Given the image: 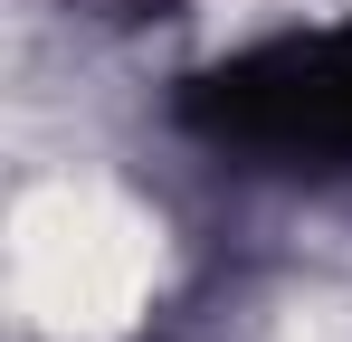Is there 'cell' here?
Instances as JSON below:
<instances>
[{
	"label": "cell",
	"mask_w": 352,
	"mask_h": 342,
	"mask_svg": "<svg viewBox=\"0 0 352 342\" xmlns=\"http://www.w3.org/2000/svg\"><path fill=\"white\" fill-rule=\"evenodd\" d=\"M172 124L248 171H352V19L210 57L181 76Z\"/></svg>",
	"instance_id": "cell-1"
}]
</instances>
